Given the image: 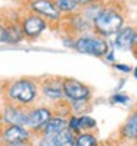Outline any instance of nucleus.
I'll return each mask as SVG.
<instances>
[{"label": "nucleus", "mask_w": 137, "mask_h": 146, "mask_svg": "<svg viewBox=\"0 0 137 146\" xmlns=\"http://www.w3.org/2000/svg\"><path fill=\"white\" fill-rule=\"evenodd\" d=\"M93 33L97 36L108 38L114 37L115 34L125 25V12L122 6L114 2V3H105L100 12L96 15V18L91 22Z\"/></svg>", "instance_id": "1"}, {"label": "nucleus", "mask_w": 137, "mask_h": 146, "mask_svg": "<svg viewBox=\"0 0 137 146\" xmlns=\"http://www.w3.org/2000/svg\"><path fill=\"white\" fill-rule=\"evenodd\" d=\"M38 83L32 78H16L12 80L6 87V98L9 104L18 106H28L37 100Z\"/></svg>", "instance_id": "2"}, {"label": "nucleus", "mask_w": 137, "mask_h": 146, "mask_svg": "<svg viewBox=\"0 0 137 146\" xmlns=\"http://www.w3.org/2000/svg\"><path fill=\"white\" fill-rule=\"evenodd\" d=\"M74 49L78 53L95 56V58H105L111 50L108 40L97 36L93 31L77 36L74 40Z\"/></svg>", "instance_id": "3"}, {"label": "nucleus", "mask_w": 137, "mask_h": 146, "mask_svg": "<svg viewBox=\"0 0 137 146\" xmlns=\"http://www.w3.org/2000/svg\"><path fill=\"white\" fill-rule=\"evenodd\" d=\"M64 96L72 108H80L90 100L91 90L75 78H64Z\"/></svg>", "instance_id": "4"}, {"label": "nucleus", "mask_w": 137, "mask_h": 146, "mask_svg": "<svg viewBox=\"0 0 137 146\" xmlns=\"http://www.w3.org/2000/svg\"><path fill=\"white\" fill-rule=\"evenodd\" d=\"M27 9L28 12L40 15L49 24H59L64 19V15L58 9L55 0H28Z\"/></svg>", "instance_id": "5"}, {"label": "nucleus", "mask_w": 137, "mask_h": 146, "mask_svg": "<svg viewBox=\"0 0 137 146\" xmlns=\"http://www.w3.org/2000/svg\"><path fill=\"white\" fill-rule=\"evenodd\" d=\"M19 24H21L25 38H30V40L38 38L49 28V22L44 18H41L40 15L32 13V12H27L24 16H21Z\"/></svg>", "instance_id": "6"}, {"label": "nucleus", "mask_w": 137, "mask_h": 146, "mask_svg": "<svg viewBox=\"0 0 137 146\" xmlns=\"http://www.w3.org/2000/svg\"><path fill=\"white\" fill-rule=\"evenodd\" d=\"M30 137L31 133L25 125H6L0 134V139L6 146L27 145Z\"/></svg>", "instance_id": "7"}, {"label": "nucleus", "mask_w": 137, "mask_h": 146, "mask_svg": "<svg viewBox=\"0 0 137 146\" xmlns=\"http://www.w3.org/2000/svg\"><path fill=\"white\" fill-rule=\"evenodd\" d=\"M52 117H53V112L49 106H36V108L28 111L25 127H27L28 130L41 131V128L47 124V121Z\"/></svg>", "instance_id": "8"}, {"label": "nucleus", "mask_w": 137, "mask_h": 146, "mask_svg": "<svg viewBox=\"0 0 137 146\" xmlns=\"http://www.w3.org/2000/svg\"><path fill=\"white\" fill-rule=\"evenodd\" d=\"M38 90L49 100H62L64 96V78L50 77L38 84Z\"/></svg>", "instance_id": "9"}, {"label": "nucleus", "mask_w": 137, "mask_h": 146, "mask_svg": "<svg viewBox=\"0 0 137 146\" xmlns=\"http://www.w3.org/2000/svg\"><path fill=\"white\" fill-rule=\"evenodd\" d=\"M27 114H28V111L24 106L9 104L3 109L2 119L6 125H25V123H27Z\"/></svg>", "instance_id": "10"}, {"label": "nucleus", "mask_w": 137, "mask_h": 146, "mask_svg": "<svg viewBox=\"0 0 137 146\" xmlns=\"http://www.w3.org/2000/svg\"><path fill=\"white\" fill-rule=\"evenodd\" d=\"M64 18H65V21H68V24H69V31L75 37L80 36V34H85V33L93 31L91 21H89L80 11L75 12V13H71V15H66Z\"/></svg>", "instance_id": "11"}, {"label": "nucleus", "mask_w": 137, "mask_h": 146, "mask_svg": "<svg viewBox=\"0 0 137 146\" xmlns=\"http://www.w3.org/2000/svg\"><path fill=\"white\" fill-rule=\"evenodd\" d=\"M134 34L136 28L131 25H124L115 36H114V46L118 50H131L133 49V43H134Z\"/></svg>", "instance_id": "12"}, {"label": "nucleus", "mask_w": 137, "mask_h": 146, "mask_svg": "<svg viewBox=\"0 0 137 146\" xmlns=\"http://www.w3.org/2000/svg\"><path fill=\"white\" fill-rule=\"evenodd\" d=\"M68 128V119L65 117H52L47 121V124L41 128V134H46V136H50V134H58L61 133L62 130Z\"/></svg>", "instance_id": "13"}, {"label": "nucleus", "mask_w": 137, "mask_h": 146, "mask_svg": "<svg viewBox=\"0 0 137 146\" xmlns=\"http://www.w3.org/2000/svg\"><path fill=\"white\" fill-rule=\"evenodd\" d=\"M6 27H7V40H6L7 44H18V43H21L25 38L19 19L18 21H6Z\"/></svg>", "instance_id": "14"}, {"label": "nucleus", "mask_w": 137, "mask_h": 146, "mask_svg": "<svg viewBox=\"0 0 137 146\" xmlns=\"http://www.w3.org/2000/svg\"><path fill=\"white\" fill-rule=\"evenodd\" d=\"M121 134L125 139H134L136 140V137H137V111L128 117V119L121 128Z\"/></svg>", "instance_id": "15"}, {"label": "nucleus", "mask_w": 137, "mask_h": 146, "mask_svg": "<svg viewBox=\"0 0 137 146\" xmlns=\"http://www.w3.org/2000/svg\"><path fill=\"white\" fill-rule=\"evenodd\" d=\"M55 136V145L56 146H74L75 133L71 131L69 128H65L61 133L53 134Z\"/></svg>", "instance_id": "16"}, {"label": "nucleus", "mask_w": 137, "mask_h": 146, "mask_svg": "<svg viewBox=\"0 0 137 146\" xmlns=\"http://www.w3.org/2000/svg\"><path fill=\"white\" fill-rule=\"evenodd\" d=\"M55 3L58 6V9L62 12L64 16L75 13V12L80 11V6L77 5L75 0H55Z\"/></svg>", "instance_id": "17"}, {"label": "nucleus", "mask_w": 137, "mask_h": 146, "mask_svg": "<svg viewBox=\"0 0 137 146\" xmlns=\"http://www.w3.org/2000/svg\"><path fill=\"white\" fill-rule=\"evenodd\" d=\"M103 2H95V3H90V5H87V6H84V7H81L80 9V12L85 16V18H87L89 21H91L93 22V19L96 18V15L100 12V9L102 7H103Z\"/></svg>", "instance_id": "18"}, {"label": "nucleus", "mask_w": 137, "mask_h": 146, "mask_svg": "<svg viewBox=\"0 0 137 146\" xmlns=\"http://www.w3.org/2000/svg\"><path fill=\"white\" fill-rule=\"evenodd\" d=\"M74 146H97V139L91 133H78L75 134Z\"/></svg>", "instance_id": "19"}, {"label": "nucleus", "mask_w": 137, "mask_h": 146, "mask_svg": "<svg viewBox=\"0 0 137 146\" xmlns=\"http://www.w3.org/2000/svg\"><path fill=\"white\" fill-rule=\"evenodd\" d=\"M78 124H80V133H81V131L91 130V128H95V127H96V121H95V118L87 117V115L78 117Z\"/></svg>", "instance_id": "20"}, {"label": "nucleus", "mask_w": 137, "mask_h": 146, "mask_svg": "<svg viewBox=\"0 0 137 146\" xmlns=\"http://www.w3.org/2000/svg\"><path fill=\"white\" fill-rule=\"evenodd\" d=\"M36 146H56L55 145V136L53 134H50V136L41 134L40 139L37 140V145Z\"/></svg>", "instance_id": "21"}, {"label": "nucleus", "mask_w": 137, "mask_h": 146, "mask_svg": "<svg viewBox=\"0 0 137 146\" xmlns=\"http://www.w3.org/2000/svg\"><path fill=\"white\" fill-rule=\"evenodd\" d=\"M7 40V27L6 22L0 21V43H6Z\"/></svg>", "instance_id": "22"}, {"label": "nucleus", "mask_w": 137, "mask_h": 146, "mask_svg": "<svg viewBox=\"0 0 137 146\" xmlns=\"http://www.w3.org/2000/svg\"><path fill=\"white\" fill-rule=\"evenodd\" d=\"M112 102H115V104H127V102H130V98L127 94H114Z\"/></svg>", "instance_id": "23"}, {"label": "nucleus", "mask_w": 137, "mask_h": 146, "mask_svg": "<svg viewBox=\"0 0 137 146\" xmlns=\"http://www.w3.org/2000/svg\"><path fill=\"white\" fill-rule=\"evenodd\" d=\"M75 2H77V5L80 6V9H81V7H84V6H87L90 3H95V2H100V0H75Z\"/></svg>", "instance_id": "24"}, {"label": "nucleus", "mask_w": 137, "mask_h": 146, "mask_svg": "<svg viewBox=\"0 0 137 146\" xmlns=\"http://www.w3.org/2000/svg\"><path fill=\"white\" fill-rule=\"evenodd\" d=\"M116 70H119V71H124V72H130L131 71V68L130 66H125V65H119V64H115L114 65Z\"/></svg>", "instance_id": "25"}, {"label": "nucleus", "mask_w": 137, "mask_h": 146, "mask_svg": "<svg viewBox=\"0 0 137 146\" xmlns=\"http://www.w3.org/2000/svg\"><path fill=\"white\" fill-rule=\"evenodd\" d=\"M131 50H136L137 52V30H136V34H134V43H133V49Z\"/></svg>", "instance_id": "26"}, {"label": "nucleus", "mask_w": 137, "mask_h": 146, "mask_svg": "<svg viewBox=\"0 0 137 146\" xmlns=\"http://www.w3.org/2000/svg\"><path fill=\"white\" fill-rule=\"evenodd\" d=\"M134 75H136V78H137V68H136V71H134Z\"/></svg>", "instance_id": "27"}, {"label": "nucleus", "mask_w": 137, "mask_h": 146, "mask_svg": "<svg viewBox=\"0 0 137 146\" xmlns=\"http://www.w3.org/2000/svg\"><path fill=\"white\" fill-rule=\"evenodd\" d=\"M16 146H25V145H16Z\"/></svg>", "instance_id": "28"}, {"label": "nucleus", "mask_w": 137, "mask_h": 146, "mask_svg": "<svg viewBox=\"0 0 137 146\" xmlns=\"http://www.w3.org/2000/svg\"><path fill=\"white\" fill-rule=\"evenodd\" d=\"M136 142H137V137H136Z\"/></svg>", "instance_id": "29"}]
</instances>
